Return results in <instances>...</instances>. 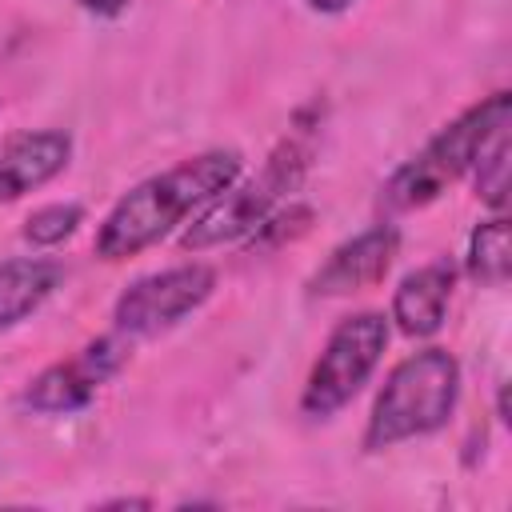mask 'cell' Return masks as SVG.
<instances>
[{
  "label": "cell",
  "mask_w": 512,
  "mask_h": 512,
  "mask_svg": "<svg viewBox=\"0 0 512 512\" xmlns=\"http://www.w3.org/2000/svg\"><path fill=\"white\" fill-rule=\"evenodd\" d=\"M240 164L244 160L236 148H212L140 180L104 216L96 232V256L108 264L140 256L144 248L164 240L188 212H200L212 196H220L240 176Z\"/></svg>",
  "instance_id": "obj_1"
},
{
  "label": "cell",
  "mask_w": 512,
  "mask_h": 512,
  "mask_svg": "<svg viewBox=\"0 0 512 512\" xmlns=\"http://www.w3.org/2000/svg\"><path fill=\"white\" fill-rule=\"evenodd\" d=\"M456 400H460L456 356L444 348L412 352L408 360H400L388 372V380L372 404L368 428H364V448L384 452V448H396L404 440L444 428L448 416L456 412Z\"/></svg>",
  "instance_id": "obj_2"
},
{
  "label": "cell",
  "mask_w": 512,
  "mask_h": 512,
  "mask_svg": "<svg viewBox=\"0 0 512 512\" xmlns=\"http://www.w3.org/2000/svg\"><path fill=\"white\" fill-rule=\"evenodd\" d=\"M504 124H512V96L508 92H492L488 100L460 112L412 160H404L388 176V184L380 188V208L384 212H412V208L432 204L448 184H456L464 172H472L480 148Z\"/></svg>",
  "instance_id": "obj_3"
},
{
  "label": "cell",
  "mask_w": 512,
  "mask_h": 512,
  "mask_svg": "<svg viewBox=\"0 0 512 512\" xmlns=\"http://www.w3.org/2000/svg\"><path fill=\"white\" fill-rule=\"evenodd\" d=\"M304 168H308V148L300 140H284L252 180H244V184L232 180L220 196H212L196 212V220L180 236V248L184 252H204V248H216V244H232L248 232H260V224L300 184Z\"/></svg>",
  "instance_id": "obj_4"
},
{
  "label": "cell",
  "mask_w": 512,
  "mask_h": 512,
  "mask_svg": "<svg viewBox=\"0 0 512 512\" xmlns=\"http://www.w3.org/2000/svg\"><path fill=\"white\" fill-rule=\"evenodd\" d=\"M384 348H388V320L380 312H356L340 320L304 380V396H300L304 416L312 420L336 416L376 372Z\"/></svg>",
  "instance_id": "obj_5"
},
{
  "label": "cell",
  "mask_w": 512,
  "mask_h": 512,
  "mask_svg": "<svg viewBox=\"0 0 512 512\" xmlns=\"http://www.w3.org/2000/svg\"><path fill=\"white\" fill-rule=\"evenodd\" d=\"M212 288H216V272L208 264H196V260L140 276L116 296V308H112L116 332L128 340L168 332L184 316H192L212 296Z\"/></svg>",
  "instance_id": "obj_6"
},
{
  "label": "cell",
  "mask_w": 512,
  "mask_h": 512,
  "mask_svg": "<svg viewBox=\"0 0 512 512\" xmlns=\"http://www.w3.org/2000/svg\"><path fill=\"white\" fill-rule=\"evenodd\" d=\"M128 360V344L116 336H100L92 344H84L80 352H72L68 360H56L52 368H44L28 388H24V408L40 412V416H68L80 412L96 388L104 380H112L120 372V364Z\"/></svg>",
  "instance_id": "obj_7"
},
{
  "label": "cell",
  "mask_w": 512,
  "mask_h": 512,
  "mask_svg": "<svg viewBox=\"0 0 512 512\" xmlns=\"http://www.w3.org/2000/svg\"><path fill=\"white\" fill-rule=\"evenodd\" d=\"M396 252H400V232L392 224L364 228L328 252V260L312 272L308 292L312 296H352V292L376 288L392 272Z\"/></svg>",
  "instance_id": "obj_8"
},
{
  "label": "cell",
  "mask_w": 512,
  "mask_h": 512,
  "mask_svg": "<svg viewBox=\"0 0 512 512\" xmlns=\"http://www.w3.org/2000/svg\"><path fill=\"white\" fill-rule=\"evenodd\" d=\"M72 160V136L60 128L16 132L0 144V204L20 200L24 192L60 176Z\"/></svg>",
  "instance_id": "obj_9"
},
{
  "label": "cell",
  "mask_w": 512,
  "mask_h": 512,
  "mask_svg": "<svg viewBox=\"0 0 512 512\" xmlns=\"http://www.w3.org/2000/svg\"><path fill=\"white\" fill-rule=\"evenodd\" d=\"M452 284H456V268L448 260H432L416 272H408L392 296V320L404 336L424 340L432 332H440L448 300H452Z\"/></svg>",
  "instance_id": "obj_10"
},
{
  "label": "cell",
  "mask_w": 512,
  "mask_h": 512,
  "mask_svg": "<svg viewBox=\"0 0 512 512\" xmlns=\"http://www.w3.org/2000/svg\"><path fill=\"white\" fill-rule=\"evenodd\" d=\"M64 280V268L48 256H12L0 260V328L32 316Z\"/></svg>",
  "instance_id": "obj_11"
},
{
  "label": "cell",
  "mask_w": 512,
  "mask_h": 512,
  "mask_svg": "<svg viewBox=\"0 0 512 512\" xmlns=\"http://www.w3.org/2000/svg\"><path fill=\"white\" fill-rule=\"evenodd\" d=\"M508 268H512L508 220L496 212L492 220L476 224V228H472V236H468V272H472L480 284L500 288V284L508 280Z\"/></svg>",
  "instance_id": "obj_12"
},
{
  "label": "cell",
  "mask_w": 512,
  "mask_h": 512,
  "mask_svg": "<svg viewBox=\"0 0 512 512\" xmlns=\"http://www.w3.org/2000/svg\"><path fill=\"white\" fill-rule=\"evenodd\" d=\"M512 144H508V124L480 148V156H476V164H472V172H476V196L488 204V208H496V212H504V204H508V168H512Z\"/></svg>",
  "instance_id": "obj_13"
},
{
  "label": "cell",
  "mask_w": 512,
  "mask_h": 512,
  "mask_svg": "<svg viewBox=\"0 0 512 512\" xmlns=\"http://www.w3.org/2000/svg\"><path fill=\"white\" fill-rule=\"evenodd\" d=\"M80 220H84L80 204H44L24 220V240L32 248H56L80 228Z\"/></svg>",
  "instance_id": "obj_14"
},
{
  "label": "cell",
  "mask_w": 512,
  "mask_h": 512,
  "mask_svg": "<svg viewBox=\"0 0 512 512\" xmlns=\"http://www.w3.org/2000/svg\"><path fill=\"white\" fill-rule=\"evenodd\" d=\"M80 8L92 12V16H116V12L128 8V0H80Z\"/></svg>",
  "instance_id": "obj_15"
},
{
  "label": "cell",
  "mask_w": 512,
  "mask_h": 512,
  "mask_svg": "<svg viewBox=\"0 0 512 512\" xmlns=\"http://www.w3.org/2000/svg\"><path fill=\"white\" fill-rule=\"evenodd\" d=\"M352 0H308V8H316V12H328V16H336V12H344Z\"/></svg>",
  "instance_id": "obj_16"
},
{
  "label": "cell",
  "mask_w": 512,
  "mask_h": 512,
  "mask_svg": "<svg viewBox=\"0 0 512 512\" xmlns=\"http://www.w3.org/2000/svg\"><path fill=\"white\" fill-rule=\"evenodd\" d=\"M108 508H148V500H108Z\"/></svg>",
  "instance_id": "obj_17"
}]
</instances>
